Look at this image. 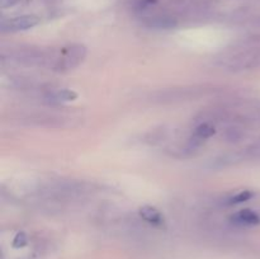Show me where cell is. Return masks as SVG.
<instances>
[{
    "instance_id": "cell-1",
    "label": "cell",
    "mask_w": 260,
    "mask_h": 259,
    "mask_svg": "<svg viewBox=\"0 0 260 259\" xmlns=\"http://www.w3.org/2000/svg\"><path fill=\"white\" fill-rule=\"evenodd\" d=\"M86 56V48L83 45H73L63 50V55L57 58L55 63V70L68 71L73 70L80 65Z\"/></svg>"
},
{
    "instance_id": "cell-2",
    "label": "cell",
    "mask_w": 260,
    "mask_h": 259,
    "mask_svg": "<svg viewBox=\"0 0 260 259\" xmlns=\"http://www.w3.org/2000/svg\"><path fill=\"white\" fill-rule=\"evenodd\" d=\"M40 23V18L37 15H20V17L12 18V19L3 20L2 22V32H19L33 28Z\"/></svg>"
},
{
    "instance_id": "cell-3",
    "label": "cell",
    "mask_w": 260,
    "mask_h": 259,
    "mask_svg": "<svg viewBox=\"0 0 260 259\" xmlns=\"http://www.w3.org/2000/svg\"><path fill=\"white\" fill-rule=\"evenodd\" d=\"M76 98H78V93L70 89H56L45 94V99L50 103H65V102L75 101Z\"/></svg>"
},
{
    "instance_id": "cell-4",
    "label": "cell",
    "mask_w": 260,
    "mask_h": 259,
    "mask_svg": "<svg viewBox=\"0 0 260 259\" xmlns=\"http://www.w3.org/2000/svg\"><path fill=\"white\" fill-rule=\"evenodd\" d=\"M231 221L239 226H254L260 223V217L256 212L251 210H241L231 216Z\"/></svg>"
},
{
    "instance_id": "cell-5",
    "label": "cell",
    "mask_w": 260,
    "mask_h": 259,
    "mask_svg": "<svg viewBox=\"0 0 260 259\" xmlns=\"http://www.w3.org/2000/svg\"><path fill=\"white\" fill-rule=\"evenodd\" d=\"M140 216L146 222L151 223L152 226H156V228H162L165 225L164 216L161 215L159 210H156L152 206H144V207L140 208Z\"/></svg>"
},
{
    "instance_id": "cell-6",
    "label": "cell",
    "mask_w": 260,
    "mask_h": 259,
    "mask_svg": "<svg viewBox=\"0 0 260 259\" xmlns=\"http://www.w3.org/2000/svg\"><path fill=\"white\" fill-rule=\"evenodd\" d=\"M216 130L212 124L208 123V122H203V123L198 124L197 128L194 130V134H193L192 140H194L196 142L201 144L202 141H205V140L210 139L211 136H213Z\"/></svg>"
},
{
    "instance_id": "cell-7",
    "label": "cell",
    "mask_w": 260,
    "mask_h": 259,
    "mask_svg": "<svg viewBox=\"0 0 260 259\" xmlns=\"http://www.w3.org/2000/svg\"><path fill=\"white\" fill-rule=\"evenodd\" d=\"M146 25L150 28H159V29H169L177 25V20L170 17H152L146 20Z\"/></svg>"
},
{
    "instance_id": "cell-8",
    "label": "cell",
    "mask_w": 260,
    "mask_h": 259,
    "mask_svg": "<svg viewBox=\"0 0 260 259\" xmlns=\"http://www.w3.org/2000/svg\"><path fill=\"white\" fill-rule=\"evenodd\" d=\"M254 197V193L251 190H241V192L236 193L233 197L226 200V205L234 206V205H240V203L246 202V201L251 200Z\"/></svg>"
},
{
    "instance_id": "cell-9",
    "label": "cell",
    "mask_w": 260,
    "mask_h": 259,
    "mask_svg": "<svg viewBox=\"0 0 260 259\" xmlns=\"http://www.w3.org/2000/svg\"><path fill=\"white\" fill-rule=\"evenodd\" d=\"M27 243H28L27 235H25V233L20 231V233H18L17 235H15L14 240H13V246L17 249H19V248H23V246L27 245Z\"/></svg>"
},
{
    "instance_id": "cell-10",
    "label": "cell",
    "mask_w": 260,
    "mask_h": 259,
    "mask_svg": "<svg viewBox=\"0 0 260 259\" xmlns=\"http://www.w3.org/2000/svg\"><path fill=\"white\" fill-rule=\"evenodd\" d=\"M241 137V132L238 128H230L226 134V139L229 141H239V139Z\"/></svg>"
},
{
    "instance_id": "cell-11",
    "label": "cell",
    "mask_w": 260,
    "mask_h": 259,
    "mask_svg": "<svg viewBox=\"0 0 260 259\" xmlns=\"http://www.w3.org/2000/svg\"><path fill=\"white\" fill-rule=\"evenodd\" d=\"M156 2L157 0H140V2L137 3V8H139V9H146L147 7H151V5H154Z\"/></svg>"
},
{
    "instance_id": "cell-12",
    "label": "cell",
    "mask_w": 260,
    "mask_h": 259,
    "mask_svg": "<svg viewBox=\"0 0 260 259\" xmlns=\"http://www.w3.org/2000/svg\"><path fill=\"white\" fill-rule=\"evenodd\" d=\"M20 0H0V7L5 9V8H10L13 7V5L18 4Z\"/></svg>"
}]
</instances>
